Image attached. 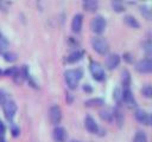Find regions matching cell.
<instances>
[{
    "label": "cell",
    "mask_w": 152,
    "mask_h": 142,
    "mask_svg": "<svg viewBox=\"0 0 152 142\" xmlns=\"http://www.w3.org/2000/svg\"><path fill=\"white\" fill-rule=\"evenodd\" d=\"M83 76V71L81 69H68L65 72H64V80L68 85L69 89L74 90L77 88L81 78Z\"/></svg>",
    "instance_id": "6da1fadb"
},
{
    "label": "cell",
    "mask_w": 152,
    "mask_h": 142,
    "mask_svg": "<svg viewBox=\"0 0 152 142\" xmlns=\"http://www.w3.org/2000/svg\"><path fill=\"white\" fill-rule=\"evenodd\" d=\"M91 43V46L94 49V51H96L99 54H107L108 51H109V44L108 41L103 38V37H100V36H95L91 38L90 40Z\"/></svg>",
    "instance_id": "7a4b0ae2"
},
{
    "label": "cell",
    "mask_w": 152,
    "mask_h": 142,
    "mask_svg": "<svg viewBox=\"0 0 152 142\" xmlns=\"http://www.w3.org/2000/svg\"><path fill=\"white\" fill-rule=\"evenodd\" d=\"M2 105V110H4V115L6 117V120L8 122H12L14 116H15V112H17V104L13 99L11 98H6L5 102L1 104Z\"/></svg>",
    "instance_id": "3957f363"
},
{
    "label": "cell",
    "mask_w": 152,
    "mask_h": 142,
    "mask_svg": "<svg viewBox=\"0 0 152 142\" xmlns=\"http://www.w3.org/2000/svg\"><path fill=\"white\" fill-rule=\"evenodd\" d=\"M89 71L93 76V78L95 80H103L104 77H106V73H104V69L103 66L99 63V62H95V60H91L90 64H89Z\"/></svg>",
    "instance_id": "277c9868"
},
{
    "label": "cell",
    "mask_w": 152,
    "mask_h": 142,
    "mask_svg": "<svg viewBox=\"0 0 152 142\" xmlns=\"http://www.w3.org/2000/svg\"><path fill=\"white\" fill-rule=\"evenodd\" d=\"M106 25H107V21H106V19H104V17H102V15H100V14L95 15V17L90 20V28H91L93 32H95V33H97V34H100V33H102V32L104 31Z\"/></svg>",
    "instance_id": "5b68a950"
},
{
    "label": "cell",
    "mask_w": 152,
    "mask_h": 142,
    "mask_svg": "<svg viewBox=\"0 0 152 142\" xmlns=\"http://www.w3.org/2000/svg\"><path fill=\"white\" fill-rule=\"evenodd\" d=\"M121 103L124 105H126L127 108H129V109L137 106V101H135V98H134L129 88H126L121 91Z\"/></svg>",
    "instance_id": "8992f818"
},
{
    "label": "cell",
    "mask_w": 152,
    "mask_h": 142,
    "mask_svg": "<svg viewBox=\"0 0 152 142\" xmlns=\"http://www.w3.org/2000/svg\"><path fill=\"white\" fill-rule=\"evenodd\" d=\"M49 120L53 125H58V123L62 120V110H61L59 105L52 104L49 108Z\"/></svg>",
    "instance_id": "52a82bcc"
},
{
    "label": "cell",
    "mask_w": 152,
    "mask_h": 142,
    "mask_svg": "<svg viewBox=\"0 0 152 142\" xmlns=\"http://www.w3.org/2000/svg\"><path fill=\"white\" fill-rule=\"evenodd\" d=\"M134 67H135V70L138 72L148 73L152 70V60H151V58H147V57L146 58H142V59H140V60H138L135 63Z\"/></svg>",
    "instance_id": "ba28073f"
},
{
    "label": "cell",
    "mask_w": 152,
    "mask_h": 142,
    "mask_svg": "<svg viewBox=\"0 0 152 142\" xmlns=\"http://www.w3.org/2000/svg\"><path fill=\"white\" fill-rule=\"evenodd\" d=\"M134 117L137 118L138 122L145 124V125H150L151 124V115L144 110V109H137L134 111Z\"/></svg>",
    "instance_id": "9c48e42d"
},
{
    "label": "cell",
    "mask_w": 152,
    "mask_h": 142,
    "mask_svg": "<svg viewBox=\"0 0 152 142\" xmlns=\"http://www.w3.org/2000/svg\"><path fill=\"white\" fill-rule=\"evenodd\" d=\"M120 64V56L118 53H109L106 56V60H104V65L108 70H113L115 69L118 65Z\"/></svg>",
    "instance_id": "30bf717a"
},
{
    "label": "cell",
    "mask_w": 152,
    "mask_h": 142,
    "mask_svg": "<svg viewBox=\"0 0 152 142\" xmlns=\"http://www.w3.org/2000/svg\"><path fill=\"white\" fill-rule=\"evenodd\" d=\"M52 137L56 142H65L68 137L66 130L61 125H56L52 130Z\"/></svg>",
    "instance_id": "8fae6325"
},
{
    "label": "cell",
    "mask_w": 152,
    "mask_h": 142,
    "mask_svg": "<svg viewBox=\"0 0 152 142\" xmlns=\"http://www.w3.org/2000/svg\"><path fill=\"white\" fill-rule=\"evenodd\" d=\"M84 127H86V129H87L89 133H91V134H97L99 130H100V127L97 125L96 121H95L91 116H89V115L84 117Z\"/></svg>",
    "instance_id": "7c38bea8"
},
{
    "label": "cell",
    "mask_w": 152,
    "mask_h": 142,
    "mask_svg": "<svg viewBox=\"0 0 152 142\" xmlns=\"http://www.w3.org/2000/svg\"><path fill=\"white\" fill-rule=\"evenodd\" d=\"M83 24V15L81 13H76L71 19V31L74 33H78L82 28Z\"/></svg>",
    "instance_id": "4fadbf2b"
},
{
    "label": "cell",
    "mask_w": 152,
    "mask_h": 142,
    "mask_svg": "<svg viewBox=\"0 0 152 142\" xmlns=\"http://www.w3.org/2000/svg\"><path fill=\"white\" fill-rule=\"evenodd\" d=\"M83 56H84V51L83 50H75V51H72L71 53H69L65 57V62L69 63V64L77 63L83 58Z\"/></svg>",
    "instance_id": "5bb4252c"
},
{
    "label": "cell",
    "mask_w": 152,
    "mask_h": 142,
    "mask_svg": "<svg viewBox=\"0 0 152 142\" xmlns=\"http://www.w3.org/2000/svg\"><path fill=\"white\" fill-rule=\"evenodd\" d=\"M103 104H104V99L100 98V97H93V98L84 101V105L87 108H96V106H101Z\"/></svg>",
    "instance_id": "9a60e30c"
},
{
    "label": "cell",
    "mask_w": 152,
    "mask_h": 142,
    "mask_svg": "<svg viewBox=\"0 0 152 142\" xmlns=\"http://www.w3.org/2000/svg\"><path fill=\"white\" fill-rule=\"evenodd\" d=\"M99 115L102 120H104L107 122L113 121V109L112 108H103L102 110L99 111Z\"/></svg>",
    "instance_id": "2e32d148"
},
{
    "label": "cell",
    "mask_w": 152,
    "mask_h": 142,
    "mask_svg": "<svg viewBox=\"0 0 152 142\" xmlns=\"http://www.w3.org/2000/svg\"><path fill=\"white\" fill-rule=\"evenodd\" d=\"M82 6H83V9H86L88 12H94V11L97 9L99 4L95 0H84L82 2Z\"/></svg>",
    "instance_id": "e0dca14e"
},
{
    "label": "cell",
    "mask_w": 152,
    "mask_h": 142,
    "mask_svg": "<svg viewBox=\"0 0 152 142\" xmlns=\"http://www.w3.org/2000/svg\"><path fill=\"white\" fill-rule=\"evenodd\" d=\"M121 84L124 86V89L126 88H129V84H131V73L127 69H124L122 72H121Z\"/></svg>",
    "instance_id": "ac0fdd59"
},
{
    "label": "cell",
    "mask_w": 152,
    "mask_h": 142,
    "mask_svg": "<svg viewBox=\"0 0 152 142\" xmlns=\"http://www.w3.org/2000/svg\"><path fill=\"white\" fill-rule=\"evenodd\" d=\"M113 120L118 123L119 127H121L122 123H124V114H122V111H121V109L119 106L113 109Z\"/></svg>",
    "instance_id": "d6986e66"
},
{
    "label": "cell",
    "mask_w": 152,
    "mask_h": 142,
    "mask_svg": "<svg viewBox=\"0 0 152 142\" xmlns=\"http://www.w3.org/2000/svg\"><path fill=\"white\" fill-rule=\"evenodd\" d=\"M124 21L128 25V26H131V27H133V28H138L140 25H139V22H138V20L132 15V14H126L125 17H124Z\"/></svg>",
    "instance_id": "ffe728a7"
},
{
    "label": "cell",
    "mask_w": 152,
    "mask_h": 142,
    "mask_svg": "<svg viewBox=\"0 0 152 142\" xmlns=\"http://www.w3.org/2000/svg\"><path fill=\"white\" fill-rule=\"evenodd\" d=\"M133 142H147V136H146L145 131L138 130L133 137Z\"/></svg>",
    "instance_id": "44dd1931"
},
{
    "label": "cell",
    "mask_w": 152,
    "mask_h": 142,
    "mask_svg": "<svg viewBox=\"0 0 152 142\" xmlns=\"http://www.w3.org/2000/svg\"><path fill=\"white\" fill-rule=\"evenodd\" d=\"M142 49H144V51H145V53H146V57L150 58L151 52H152V43H151L150 39H146V40L142 43Z\"/></svg>",
    "instance_id": "7402d4cb"
},
{
    "label": "cell",
    "mask_w": 152,
    "mask_h": 142,
    "mask_svg": "<svg viewBox=\"0 0 152 142\" xmlns=\"http://www.w3.org/2000/svg\"><path fill=\"white\" fill-rule=\"evenodd\" d=\"M141 93H142V96H145V97H147V98H150L151 96H152V86H151V84H145V85H142V88H141Z\"/></svg>",
    "instance_id": "603a6c76"
},
{
    "label": "cell",
    "mask_w": 152,
    "mask_h": 142,
    "mask_svg": "<svg viewBox=\"0 0 152 142\" xmlns=\"http://www.w3.org/2000/svg\"><path fill=\"white\" fill-rule=\"evenodd\" d=\"M2 57H4V59H5L6 62H14V60L17 59V54H15L14 52H12V51H6V52H4V53H2Z\"/></svg>",
    "instance_id": "cb8c5ba5"
},
{
    "label": "cell",
    "mask_w": 152,
    "mask_h": 142,
    "mask_svg": "<svg viewBox=\"0 0 152 142\" xmlns=\"http://www.w3.org/2000/svg\"><path fill=\"white\" fill-rule=\"evenodd\" d=\"M139 9H140V13H141L146 19H151V9H150L148 6L141 5V6L139 7Z\"/></svg>",
    "instance_id": "d4e9b609"
},
{
    "label": "cell",
    "mask_w": 152,
    "mask_h": 142,
    "mask_svg": "<svg viewBox=\"0 0 152 142\" xmlns=\"http://www.w3.org/2000/svg\"><path fill=\"white\" fill-rule=\"evenodd\" d=\"M121 91H122V90H121L120 88H116V89L113 91V98L115 99L118 106L121 104Z\"/></svg>",
    "instance_id": "484cf974"
},
{
    "label": "cell",
    "mask_w": 152,
    "mask_h": 142,
    "mask_svg": "<svg viewBox=\"0 0 152 142\" xmlns=\"http://www.w3.org/2000/svg\"><path fill=\"white\" fill-rule=\"evenodd\" d=\"M112 7H113V9L116 11V12H122V11L125 9V6H124L122 2H120V1H112Z\"/></svg>",
    "instance_id": "4316f807"
},
{
    "label": "cell",
    "mask_w": 152,
    "mask_h": 142,
    "mask_svg": "<svg viewBox=\"0 0 152 142\" xmlns=\"http://www.w3.org/2000/svg\"><path fill=\"white\" fill-rule=\"evenodd\" d=\"M8 46V40L1 34L0 36V52H2V50H5Z\"/></svg>",
    "instance_id": "83f0119b"
},
{
    "label": "cell",
    "mask_w": 152,
    "mask_h": 142,
    "mask_svg": "<svg viewBox=\"0 0 152 142\" xmlns=\"http://www.w3.org/2000/svg\"><path fill=\"white\" fill-rule=\"evenodd\" d=\"M5 133H6V127L0 120V140H5Z\"/></svg>",
    "instance_id": "f1b7e54d"
},
{
    "label": "cell",
    "mask_w": 152,
    "mask_h": 142,
    "mask_svg": "<svg viewBox=\"0 0 152 142\" xmlns=\"http://www.w3.org/2000/svg\"><path fill=\"white\" fill-rule=\"evenodd\" d=\"M11 133H12V136H14V137H17V136L19 135V133H20V130H19V128H18L17 125H12V128H11Z\"/></svg>",
    "instance_id": "f546056e"
},
{
    "label": "cell",
    "mask_w": 152,
    "mask_h": 142,
    "mask_svg": "<svg viewBox=\"0 0 152 142\" xmlns=\"http://www.w3.org/2000/svg\"><path fill=\"white\" fill-rule=\"evenodd\" d=\"M122 57H124V59H125L127 63H132V62H133V57H132V54H131V53H128V52L124 53V54H122Z\"/></svg>",
    "instance_id": "4dcf8cb0"
},
{
    "label": "cell",
    "mask_w": 152,
    "mask_h": 142,
    "mask_svg": "<svg viewBox=\"0 0 152 142\" xmlns=\"http://www.w3.org/2000/svg\"><path fill=\"white\" fill-rule=\"evenodd\" d=\"M5 99H6V93H5L4 90L0 89V104H2L5 102Z\"/></svg>",
    "instance_id": "1f68e13d"
},
{
    "label": "cell",
    "mask_w": 152,
    "mask_h": 142,
    "mask_svg": "<svg viewBox=\"0 0 152 142\" xmlns=\"http://www.w3.org/2000/svg\"><path fill=\"white\" fill-rule=\"evenodd\" d=\"M83 90H84V91H87V92H91V90H93V89H91L90 84H84V85H83Z\"/></svg>",
    "instance_id": "d6a6232c"
},
{
    "label": "cell",
    "mask_w": 152,
    "mask_h": 142,
    "mask_svg": "<svg viewBox=\"0 0 152 142\" xmlns=\"http://www.w3.org/2000/svg\"><path fill=\"white\" fill-rule=\"evenodd\" d=\"M69 142H82V141H80V140H71V141H69Z\"/></svg>",
    "instance_id": "836d02e7"
},
{
    "label": "cell",
    "mask_w": 152,
    "mask_h": 142,
    "mask_svg": "<svg viewBox=\"0 0 152 142\" xmlns=\"http://www.w3.org/2000/svg\"><path fill=\"white\" fill-rule=\"evenodd\" d=\"M2 73H4V71H2L1 69H0V76H2Z\"/></svg>",
    "instance_id": "e575fe53"
},
{
    "label": "cell",
    "mask_w": 152,
    "mask_h": 142,
    "mask_svg": "<svg viewBox=\"0 0 152 142\" xmlns=\"http://www.w3.org/2000/svg\"><path fill=\"white\" fill-rule=\"evenodd\" d=\"M0 142H5V140H0Z\"/></svg>",
    "instance_id": "d590c367"
},
{
    "label": "cell",
    "mask_w": 152,
    "mask_h": 142,
    "mask_svg": "<svg viewBox=\"0 0 152 142\" xmlns=\"http://www.w3.org/2000/svg\"><path fill=\"white\" fill-rule=\"evenodd\" d=\"M0 36H1V33H0Z\"/></svg>",
    "instance_id": "8d00e7d4"
}]
</instances>
